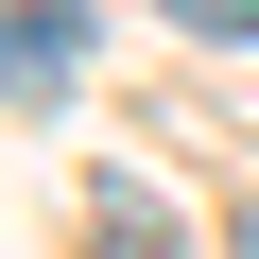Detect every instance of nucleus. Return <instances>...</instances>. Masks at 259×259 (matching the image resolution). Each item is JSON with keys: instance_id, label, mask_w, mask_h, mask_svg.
<instances>
[{"instance_id": "f257e3e1", "label": "nucleus", "mask_w": 259, "mask_h": 259, "mask_svg": "<svg viewBox=\"0 0 259 259\" xmlns=\"http://www.w3.org/2000/svg\"><path fill=\"white\" fill-rule=\"evenodd\" d=\"M69 69H87V0H18V121L69 104Z\"/></svg>"}, {"instance_id": "f03ea898", "label": "nucleus", "mask_w": 259, "mask_h": 259, "mask_svg": "<svg viewBox=\"0 0 259 259\" xmlns=\"http://www.w3.org/2000/svg\"><path fill=\"white\" fill-rule=\"evenodd\" d=\"M87 242H104V259H190V242H173V207H156L139 173H104V190H87Z\"/></svg>"}, {"instance_id": "7ed1b4c3", "label": "nucleus", "mask_w": 259, "mask_h": 259, "mask_svg": "<svg viewBox=\"0 0 259 259\" xmlns=\"http://www.w3.org/2000/svg\"><path fill=\"white\" fill-rule=\"evenodd\" d=\"M173 35H207V52H259V0H156Z\"/></svg>"}, {"instance_id": "20e7f679", "label": "nucleus", "mask_w": 259, "mask_h": 259, "mask_svg": "<svg viewBox=\"0 0 259 259\" xmlns=\"http://www.w3.org/2000/svg\"><path fill=\"white\" fill-rule=\"evenodd\" d=\"M225 259H259V190H242V207H225Z\"/></svg>"}]
</instances>
